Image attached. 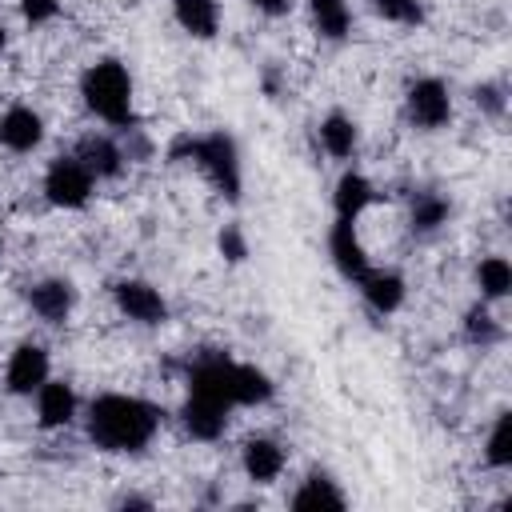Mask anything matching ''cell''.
Returning a JSON list of instances; mask_svg holds the SVG:
<instances>
[{"label": "cell", "instance_id": "obj_1", "mask_svg": "<svg viewBox=\"0 0 512 512\" xmlns=\"http://www.w3.org/2000/svg\"><path fill=\"white\" fill-rule=\"evenodd\" d=\"M156 432H160V408L140 396L108 392L96 396L88 408V440L104 452H144Z\"/></svg>", "mask_w": 512, "mask_h": 512}, {"label": "cell", "instance_id": "obj_2", "mask_svg": "<svg viewBox=\"0 0 512 512\" xmlns=\"http://www.w3.org/2000/svg\"><path fill=\"white\" fill-rule=\"evenodd\" d=\"M172 160H192L220 196H228V200L240 196V156H236V144L228 132L184 136L172 144Z\"/></svg>", "mask_w": 512, "mask_h": 512}, {"label": "cell", "instance_id": "obj_3", "mask_svg": "<svg viewBox=\"0 0 512 512\" xmlns=\"http://www.w3.org/2000/svg\"><path fill=\"white\" fill-rule=\"evenodd\" d=\"M80 96H84L88 112H96L104 124H116V128L132 124V76L120 60L92 64L80 80Z\"/></svg>", "mask_w": 512, "mask_h": 512}, {"label": "cell", "instance_id": "obj_4", "mask_svg": "<svg viewBox=\"0 0 512 512\" xmlns=\"http://www.w3.org/2000/svg\"><path fill=\"white\" fill-rule=\"evenodd\" d=\"M92 184H96V176L76 156H60L44 172V196L56 208H84L92 196Z\"/></svg>", "mask_w": 512, "mask_h": 512}, {"label": "cell", "instance_id": "obj_5", "mask_svg": "<svg viewBox=\"0 0 512 512\" xmlns=\"http://www.w3.org/2000/svg\"><path fill=\"white\" fill-rule=\"evenodd\" d=\"M448 116H452V96H448V88L440 80L424 76V80H416L408 88V120L412 124L440 128V124H448Z\"/></svg>", "mask_w": 512, "mask_h": 512}, {"label": "cell", "instance_id": "obj_6", "mask_svg": "<svg viewBox=\"0 0 512 512\" xmlns=\"http://www.w3.org/2000/svg\"><path fill=\"white\" fill-rule=\"evenodd\" d=\"M112 296H116V308L136 324H164V316H168L164 296L144 280H120L112 288Z\"/></svg>", "mask_w": 512, "mask_h": 512}, {"label": "cell", "instance_id": "obj_7", "mask_svg": "<svg viewBox=\"0 0 512 512\" xmlns=\"http://www.w3.org/2000/svg\"><path fill=\"white\" fill-rule=\"evenodd\" d=\"M44 380H48V352H44L40 344H20V348L8 356V372H4L8 392L32 396Z\"/></svg>", "mask_w": 512, "mask_h": 512}, {"label": "cell", "instance_id": "obj_8", "mask_svg": "<svg viewBox=\"0 0 512 512\" xmlns=\"http://www.w3.org/2000/svg\"><path fill=\"white\" fill-rule=\"evenodd\" d=\"M40 140H44V120L28 104H12L0 116V144L8 152H32Z\"/></svg>", "mask_w": 512, "mask_h": 512}, {"label": "cell", "instance_id": "obj_9", "mask_svg": "<svg viewBox=\"0 0 512 512\" xmlns=\"http://www.w3.org/2000/svg\"><path fill=\"white\" fill-rule=\"evenodd\" d=\"M328 252L336 260V268L348 276V280H360L368 272V252L356 236V224L352 220H336L332 232H328Z\"/></svg>", "mask_w": 512, "mask_h": 512}, {"label": "cell", "instance_id": "obj_10", "mask_svg": "<svg viewBox=\"0 0 512 512\" xmlns=\"http://www.w3.org/2000/svg\"><path fill=\"white\" fill-rule=\"evenodd\" d=\"M356 284H360V296L368 300V308L380 312V316H388V312H396L404 304V280L392 268H372L368 264V272Z\"/></svg>", "mask_w": 512, "mask_h": 512}, {"label": "cell", "instance_id": "obj_11", "mask_svg": "<svg viewBox=\"0 0 512 512\" xmlns=\"http://www.w3.org/2000/svg\"><path fill=\"white\" fill-rule=\"evenodd\" d=\"M76 416V392L64 380H44L36 388V420L40 428H64Z\"/></svg>", "mask_w": 512, "mask_h": 512}, {"label": "cell", "instance_id": "obj_12", "mask_svg": "<svg viewBox=\"0 0 512 512\" xmlns=\"http://www.w3.org/2000/svg\"><path fill=\"white\" fill-rule=\"evenodd\" d=\"M28 304H32V312L44 324H64L68 312H72V304H76V292H72L68 280H40V284H32Z\"/></svg>", "mask_w": 512, "mask_h": 512}, {"label": "cell", "instance_id": "obj_13", "mask_svg": "<svg viewBox=\"0 0 512 512\" xmlns=\"http://www.w3.org/2000/svg\"><path fill=\"white\" fill-rule=\"evenodd\" d=\"M240 464H244L248 480H256V484H272V480L284 472L288 456H284V448H280L276 440H268V436H252V440L244 444Z\"/></svg>", "mask_w": 512, "mask_h": 512}, {"label": "cell", "instance_id": "obj_14", "mask_svg": "<svg viewBox=\"0 0 512 512\" xmlns=\"http://www.w3.org/2000/svg\"><path fill=\"white\" fill-rule=\"evenodd\" d=\"M76 160L96 176V180H108V176H120V168H124V148L116 144V140H108V136H84L80 140V148H76Z\"/></svg>", "mask_w": 512, "mask_h": 512}, {"label": "cell", "instance_id": "obj_15", "mask_svg": "<svg viewBox=\"0 0 512 512\" xmlns=\"http://www.w3.org/2000/svg\"><path fill=\"white\" fill-rule=\"evenodd\" d=\"M228 424V408L224 404H212V400H200V396H188L184 404V428L196 436V440H216Z\"/></svg>", "mask_w": 512, "mask_h": 512}, {"label": "cell", "instance_id": "obj_16", "mask_svg": "<svg viewBox=\"0 0 512 512\" xmlns=\"http://www.w3.org/2000/svg\"><path fill=\"white\" fill-rule=\"evenodd\" d=\"M172 12H176V24L200 40L216 36V28H220V4L216 0H172Z\"/></svg>", "mask_w": 512, "mask_h": 512}, {"label": "cell", "instance_id": "obj_17", "mask_svg": "<svg viewBox=\"0 0 512 512\" xmlns=\"http://www.w3.org/2000/svg\"><path fill=\"white\" fill-rule=\"evenodd\" d=\"M372 184L360 176V172H344L336 192H332V204H336V220H356L368 204H372Z\"/></svg>", "mask_w": 512, "mask_h": 512}, {"label": "cell", "instance_id": "obj_18", "mask_svg": "<svg viewBox=\"0 0 512 512\" xmlns=\"http://www.w3.org/2000/svg\"><path fill=\"white\" fill-rule=\"evenodd\" d=\"M308 12H312V24L324 40H344L348 28H352L348 0H308Z\"/></svg>", "mask_w": 512, "mask_h": 512}, {"label": "cell", "instance_id": "obj_19", "mask_svg": "<svg viewBox=\"0 0 512 512\" xmlns=\"http://www.w3.org/2000/svg\"><path fill=\"white\" fill-rule=\"evenodd\" d=\"M356 140H360L356 124H352L348 116H340V112H332V116L320 124V144H324V152L336 156V160H348V156L356 152Z\"/></svg>", "mask_w": 512, "mask_h": 512}, {"label": "cell", "instance_id": "obj_20", "mask_svg": "<svg viewBox=\"0 0 512 512\" xmlns=\"http://www.w3.org/2000/svg\"><path fill=\"white\" fill-rule=\"evenodd\" d=\"M232 400L236 404H264V400H272V380L256 364H236L232 368Z\"/></svg>", "mask_w": 512, "mask_h": 512}, {"label": "cell", "instance_id": "obj_21", "mask_svg": "<svg viewBox=\"0 0 512 512\" xmlns=\"http://www.w3.org/2000/svg\"><path fill=\"white\" fill-rule=\"evenodd\" d=\"M292 508H344V492H340L324 472H312V476L296 488Z\"/></svg>", "mask_w": 512, "mask_h": 512}, {"label": "cell", "instance_id": "obj_22", "mask_svg": "<svg viewBox=\"0 0 512 512\" xmlns=\"http://www.w3.org/2000/svg\"><path fill=\"white\" fill-rule=\"evenodd\" d=\"M476 284L488 300H500L512 292V264L504 256H484L480 268H476Z\"/></svg>", "mask_w": 512, "mask_h": 512}, {"label": "cell", "instance_id": "obj_23", "mask_svg": "<svg viewBox=\"0 0 512 512\" xmlns=\"http://www.w3.org/2000/svg\"><path fill=\"white\" fill-rule=\"evenodd\" d=\"M448 220V200L440 192H416L412 200V228L416 232H436Z\"/></svg>", "mask_w": 512, "mask_h": 512}, {"label": "cell", "instance_id": "obj_24", "mask_svg": "<svg viewBox=\"0 0 512 512\" xmlns=\"http://www.w3.org/2000/svg\"><path fill=\"white\" fill-rule=\"evenodd\" d=\"M484 460H488L492 468H508V464H512V416H508V412L496 416V424H492V432H488Z\"/></svg>", "mask_w": 512, "mask_h": 512}, {"label": "cell", "instance_id": "obj_25", "mask_svg": "<svg viewBox=\"0 0 512 512\" xmlns=\"http://www.w3.org/2000/svg\"><path fill=\"white\" fill-rule=\"evenodd\" d=\"M464 336H468V344L488 348V344L500 340V324H496V316H492L484 304H476V308L464 312Z\"/></svg>", "mask_w": 512, "mask_h": 512}, {"label": "cell", "instance_id": "obj_26", "mask_svg": "<svg viewBox=\"0 0 512 512\" xmlns=\"http://www.w3.org/2000/svg\"><path fill=\"white\" fill-rule=\"evenodd\" d=\"M372 8L392 24H420V16H424L416 0H372Z\"/></svg>", "mask_w": 512, "mask_h": 512}, {"label": "cell", "instance_id": "obj_27", "mask_svg": "<svg viewBox=\"0 0 512 512\" xmlns=\"http://www.w3.org/2000/svg\"><path fill=\"white\" fill-rule=\"evenodd\" d=\"M472 96H476V108H480V112H488V116H496V120H500V116H504V108H508V100H504V88H500V84H480Z\"/></svg>", "mask_w": 512, "mask_h": 512}, {"label": "cell", "instance_id": "obj_28", "mask_svg": "<svg viewBox=\"0 0 512 512\" xmlns=\"http://www.w3.org/2000/svg\"><path fill=\"white\" fill-rule=\"evenodd\" d=\"M20 12L28 24H48L60 12V0H20Z\"/></svg>", "mask_w": 512, "mask_h": 512}, {"label": "cell", "instance_id": "obj_29", "mask_svg": "<svg viewBox=\"0 0 512 512\" xmlns=\"http://www.w3.org/2000/svg\"><path fill=\"white\" fill-rule=\"evenodd\" d=\"M220 252H224L228 260H244V256H248V244H244V236H240L236 224H228V228L220 232Z\"/></svg>", "mask_w": 512, "mask_h": 512}, {"label": "cell", "instance_id": "obj_30", "mask_svg": "<svg viewBox=\"0 0 512 512\" xmlns=\"http://www.w3.org/2000/svg\"><path fill=\"white\" fill-rule=\"evenodd\" d=\"M256 12H264V16H284L288 8H292V0H248Z\"/></svg>", "mask_w": 512, "mask_h": 512}, {"label": "cell", "instance_id": "obj_31", "mask_svg": "<svg viewBox=\"0 0 512 512\" xmlns=\"http://www.w3.org/2000/svg\"><path fill=\"white\" fill-rule=\"evenodd\" d=\"M4 40H8V32H4V24H0V48H4Z\"/></svg>", "mask_w": 512, "mask_h": 512}, {"label": "cell", "instance_id": "obj_32", "mask_svg": "<svg viewBox=\"0 0 512 512\" xmlns=\"http://www.w3.org/2000/svg\"><path fill=\"white\" fill-rule=\"evenodd\" d=\"M0 244H4V236H0Z\"/></svg>", "mask_w": 512, "mask_h": 512}]
</instances>
